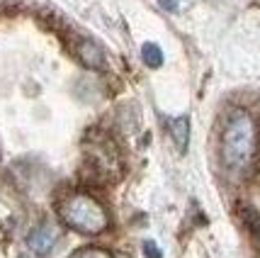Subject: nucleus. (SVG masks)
<instances>
[{"instance_id":"nucleus-7","label":"nucleus","mask_w":260,"mask_h":258,"mask_svg":"<svg viewBox=\"0 0 260 258\" xmlns=\"http://www.w3.org/2000/svg\"><path fill=\"white\" fill-rule=\"evenodd\" d=\"M68 258H112V256H110V251H105V248L83 246V248H78V251H73Z\"/></svg>"},{"instance_id":"nucleus-8","label":"nucleus","mask_w":260,"mask_h":258,"mask_svg":"<svg viewBox=\"0 0 260 258\" xmlns=\"http://www.w3.org/2000/svg\"><path fill=\"white\" fill-rule=\"evenodd\" d=\"M144 253H146V258H163L153 241H146V244H144Z\"/></svg>"},{"instance_id":"nucleus-1","label":"nucleus","mask_w":260,"mask_h":258,"mask_svg":"<svg viewBox=\"0 0 260 258\" xmlns=\"http://www.w3.org/2000/svg\"><path fill=\"white\" fill-rule=\"evenodd\" d=\"M258 151V124L246 110L231 112L221 134V158L224 166L234 173H243Z\"/></svg>"},{"instance_id":"nucleus-2","label":"nucleus","mask_w":260,"mask_h":258,"mask_svg":"<svg viewBox=\"0 0 260 258\" xmlns=\"http://www.w3.org/2000/svg\"><path fill=\"white\" fill-rule=\"evenodd\" d=\"M58 217L66 226L76 229L80 234H100L110 224V217L105 212V207L85 192H76V195H71L61 202Z\"/></svg>"},{"instance_id":"nucleus-5","label":"nucleus","mask_w":260,"mask_h":258,"mask_svg":"<svg viewBox=\"0 0 260 258\" xmlns=\"http://www.w3.org/2000/svg\"><path fill=\"white\" fill-rule=\"evenodd\" d=\"M170 136L178 146V151H185L187 149V141H190V120L187 117H178L170 122Z\"/></svg>"},{"instance_id":"nucleus-3","label":"nucleus","mask_w":260,"mask_h":258,"mask_svg":"<svg viewBox=\"0 0 260 258\" xmlns=\"http://www.w3.org/2000/svg\"><path fill=\"white\" fill-rule=\"evenodd\" d=\"M56 239H58V232L54 224H42L32 229L29 236H27V246L32 248L37 256H49L54 246H56Z\"/></svg>"},{"instance_id":"nucleus-4","label":"nucleus","mask_w":260,"mask_h":258,"mask_svg":"<svg viewBox=\"0 0 260 258\" xmlns=\"http://www.w3.org/2000/svg\"><path fill=\"white\" fill-rule=\"evenodd\" d=\"M78 56H80V61H83V66H88V68H102V64H105L102 49L95 44V42H90V39L80 42Z\"/></svg>"},{"instance_id":"nucleus-9","label":"nucleus","mask_w":260,"mask_h":258,"mask_svg":"<svg viewBox=\"0 0 260 258\" xmlns=\"http://www.w3.org/2000/svg\"><path fill=\"white\" fill-rule=\"evenodd\" d=\"M160 8H166V10H175V8H178V0H160Z\"/></svg>"},{"instance_id":"nucleus-6","label":"nucleus","mask_w":260,"mask_h":258,"mask_svg":"<svg viewBox=\"0 0 260 258\" xmlns=\"http://www.w3.org/2000/svg\"><path fill=\"white\" fill-rule=\"evenodd\" d=\"M141 59H144V64L148 68H158L163 64V51H160L158 44H153V42H146V44L141 46Z\"/></svg>"}]
</instances>
